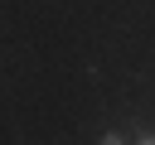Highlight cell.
<instances>
[{
    "label": "cell",
    "instance_id": "6da1fadb",
    "mask_svg": "<svg viewBox=\"0 0 155 145\" xmlns=\"http://www.w3.org/2000/svg\"><path fill=\"white\" fill-rule=\"evenodd\" d=\"M97 145H126V135H121V130H107V135H102Z\"/></svg>",
    "mask_w": 155,
    "mask_h": 145
},
{
    "label": "cell",
    "instance_id": "7a4b0ae2",
    "mask_svg": "<svg viewBox=\"0 0 155 145\" xmlns=\"http://www.w3.org/2000/svg\"><path fill=\"white\" fill-rule=\"evenodd\" d=\"M131 145H155V130H136V140Z\"/></svg>",
    "mask_w": 155,
    "mask_h": 145
}]
</instances>
